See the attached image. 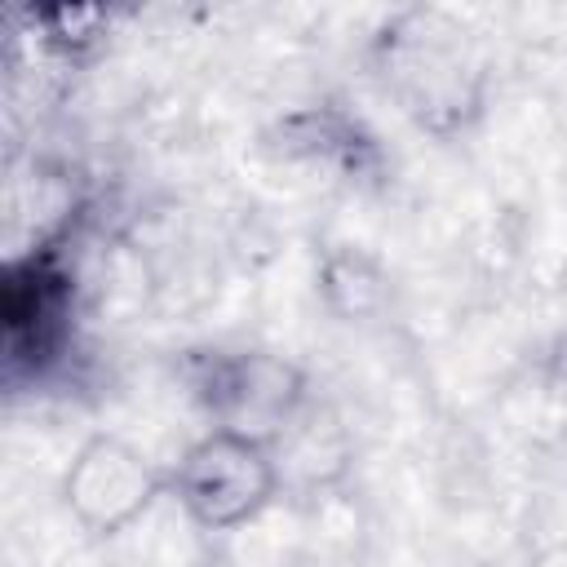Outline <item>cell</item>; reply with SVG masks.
Instances as JSON below:
<instances>
[{
	"label": "cell",
	"mask_w": 567,
	"mask_h": 567,
	"mask_svg": "<svg viewBox=\"0 0 567 567\" xmlns=\"http://www.w3.org/2000/svg\"><path fill=\"white\" fill-rule=\"evenodd\" d=\"M363 62L381 97L434 142H461L487 115L492 71L470 31L443 9L412 4L390 13L372 31Z\"/></svg>",
	"instance_id": "cell-1"
},
{
	"label": "cell",
	"mask_w": 567,
	"mask_h": 567,
	"mask_svg": "<svg viewBox=\"0 0 567 567\" xmlns=\"http://www.w3.org/2000/svg\"><path fill=\"white\" fill-rule=\"evenodd\" d=\"M284 492L279 452L270 439L248 430L208 425L168 465V496L190 527L226 536L257 523Z\"/></svg>",
	"instance_id": "cell-2"
},
{
	"label": "cell",
	"mask_w": 567,
	"mask_h": 567,
	"mask_svg": "<svg viewBox=\"0 0 567 567\" xmlns=\"http://www.w3.org/2000/svg\"><path fill=\"white\" fill-rule=\"evenodd\" d=\"M186 385L213 425L279 439L315 399L301 363L275 350H199L186 359Z\"/></svg>",
	"instance_id": "cell-3"
},
{
	"label": "cell",
	"mask_w": 567,
	"mask_h": 567,
	"mask_svg": "<svg viewBox=\"0 0 567 567\" xmlns=\"http://www.w3.org/2000/svg\"><path fill=\"white\" fill-rule=\"evenodd\" d=\"M58 496L80 532H89L93 540H111L137 527L168 496V470H159L124 434L97 430L66 461Z\"/></svg>",
	"instance_id": "cell-4"
},
{
	"label": "cell",
	"mask_w": 567,
	"mask_h": 567,
	"mask_svg": "<svg viewBox=\"0 0 567 567\" xmlns=\"http://www.w3.org/2000/svg\"><path fill=\"white\" fill-rule=\"evenodd\" d=\"M315 297L332 323L372 328L394 310V275L377 252L359 244H332L319 252Z\"/></svg>",
	"instance_id": "cell-5"
},
{
	"label": "cell",
	"mask_w": 567,
	"mask_h": 567,
	"mask_svg": "<svg viewBox=\"0 0 567 567\" xmlns=\"http://www.w3.org/2000/svg\"><path fill=\"white\" fill-rule=\"evenodd\" d=\"M279 151L284 155H301V159H337L354 173H363L377 159L372 137L363 133L359 120L341 115L337 106H301L292 115L279 120L275 128Z\"/></svg>",
	"instance_id": "cell-6"
},
{
	"label": "cell",
	"mask_w": 567,
	"mask_h": 567,
	"mask_svg": "<svg viewBox=\"0 0 567 567\" xmlns=\"http://www.w3.org/2000/svg\"><path fill=\"white\" fill-rule=\"evenodd\" d=\"M27 18H31L40 44L71 66L93 62L106 49L111 27H115V9H106V4H40Z\"/></svg>",
	"instance_id": "cell-7"
}]
</instances>
